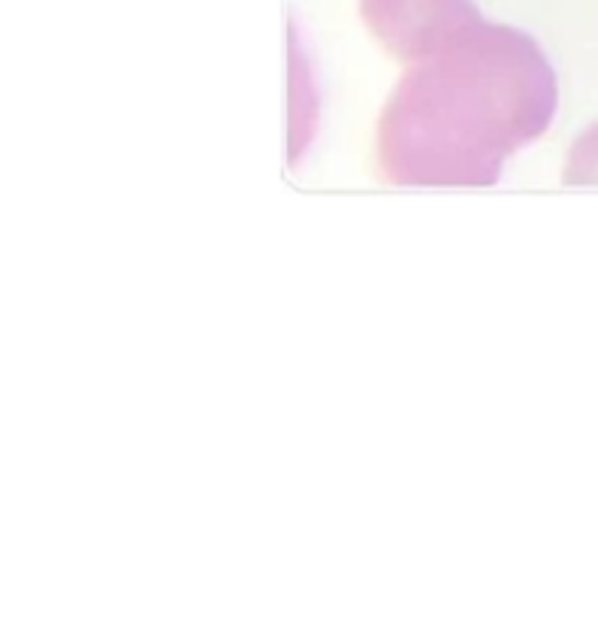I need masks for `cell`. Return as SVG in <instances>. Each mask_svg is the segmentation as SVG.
I'll return each mask as SVG.
<instances>
[{
  "label": "cell",
  "mask_w": 598,
  "mask_h": 620,
  "mask_svg": "<svg viewBox=\"0 0 598 620\" xmlns=\"http://www.w3.org/2000/svg\"><path fill=\"white\" fill-rule=\"evenodd\" d=\"M553 113L556 79L535 39L475 15L405 64L378 118L381 173L393 185H496Z\"/></svg>",
  "instance_id": "6da1fadb"
},
{
  "label": "cell",
  "mask_w": 598,
  "mask_h": 620,
  "mask_svg": "<svg viewBox=\"0 0 598 620\" xmlns=\"http://www.w3.org/2000/svg\"><path fill=\"white\" fill-rule=\"evenodd\" d=\"M360 12L378 43L405 64L481 15L472 0H360Z\"/></svg>",
  "instance_id": "7a4b0ae2"
}]
</instances>
